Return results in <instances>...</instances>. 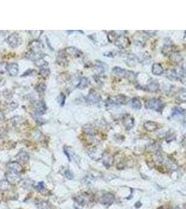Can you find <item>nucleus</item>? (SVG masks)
Masks as SVG:
<instances>
[{
	"instance_id": "nucleus-1",
	"label": "nucleus",
	"mask_w": 186,
	"mask_h": 209,
	"mask_svg": "<svg viewBox=\"0 0 186 209\" xmlns=\"http://www.w3.org/2000/svg\"><path fill=\"white\" fill-rule=\"evenodd\" d=\"M164 104L162 102L160 99L151 98L146 102V107L148 109H153V110L160 111L161 112L164 108Z\"/></svg>"
},
{
	"instance_id": "nucleus-2",
	"label": "nucleus",
	"mask_w": 186,
	"mask_h": 209,
	"mask_svg": "<svg viewBox=\"0 0 186 209\" xmlns=\"http://www.w3.org/2000/svg\"><path fill=\"white\" fill-rule=\"evenodd\" d=\"M74 199L76 202H77L79 205L86 206L90 202L93 201V197L91 194L87 192H83L81 194H79L74 197Z\"/></svg>"
},
{
	"instance_id": "nucleus-3",
	"label": "nucleus",
	"mask_w": 186,
	"mask_h": 209,
	"mask_svg": "<svg viewBox=\"0 0 186 209\" xmlns=\"http://www.w3.org/2000/svg\"><path fill=\"white\" fill-rule=\"evenodd\" d=\"M115 44L118 48L121 49H125L129 47L130 45V41L127 36H124V35H121V36H118L116 38V41H115Z\"/></svg>"
},
{
	"instance_id": "nucleus-4",
	"label": "nucleus",
	"mask_w": 186,
	"mask_h": 209,
	"mask_svg": "<svg viewBox=\"0 0 186 209\" xmlns=\"http://www.w3.org/2000/svg\"><path fill=\"white\" fill-rule=\"evenodd\" d=\"M5 176H6V181L11 184H15L20 181V174L16 173L13 171L8 170L5 174Z\"/></svg>"
},
{
	"instance_id": "nucleus-5",
	"label": "nucleus",
	"mask_w": 186,
	"mask_h": 209,
	"mask_svg": "<svg viewBox=\"0 0 186 209\" xmlns=\"http://www.w3.org/2000/svg\"><path fill=\"white\" fill-rule=\"evenodd\" d=\"M115 201L114 195L111 193H106L104 195H102L100 199V202L102 204L105 206H110L114 203Z\"/></svg>"
},
{
	"instance_id": "nucleus-6",
	"label": "nucleus",
	"mask_w": 186,
	"mask_h": 209,
	"mask_svg": "<svg viewBox=\"0 0 186 209\" xmlns=\"http://www.w3.org/2000/svg\"><path fill=\"white\" fill-rule=\"evenodd\" d=\"M7 41L10 46L13 47V48H16L20 43V38L17 34H13L8 38Z\"/></svg>"
},
{
	"instance_id": "nucleus-7",
	"label": "nucleus",
	"mask_w": 186,
	"mask_h": 209,
	"mask_svg": "<svg viewBox=\"0 0 186 209\" xmlns=\"http://www.w3.org/2000/svg\"><path fill=\"white\" fill-rule=\"evenodd\" d=\"M7 168L8 170L13 171L16 173L20 174L22 171V167L18 162H11L7 165Z\"/></svg>"
},
{
	"instance_id": "nucleus-8",
	"label": "nucleus",
	"mask_w": 186,
	"mask_h": 209,
	"mask_svg": "<svg viewBox=\"0 0 186 209\" xmlns=\"http://www.w3.org/2000/svg\"><path fill=\"white\" fill-rule=\"evenodd\" d=\"M123 123H124L126 130H130L134 125V120L133 117H132L130 115H126L124 119H123Z\"/></svg>"
},
{
	"instance_id": "nucleus-9",
	"label": "nucleus",
	"mask_w": 186,
	"mask_h": 209,
	"mask_svg": "<svg viewBox=\"0 0 186 209\" xmlns=\"http://www.w3.org/2000/svg\"><path fill=\"white\" fill-rule=\"evenodd\" d=\"M144 127L147 131L153 132L155 130H157L158 128H159V125H158L157 123H156V122L155 121H148L144 123Z\"/></svg>"
},
{
	"instance_id": "nucleus-10",
	"label": "nucleus",
	"mask_w": 186,
	"mask_h": 209,
	"mask_svg": "<svg viewBox=\"0 0 186 209\" xmlns=\"http://www.w3.org/2000/svg\"><path fill=\"white\" fill-rule=\"evenodd\" d=\"M102 159H103V163L104 165L107 168H109L113 165L114 164V157L111 155L107 154H104L103 156H102Z\"/></svg>"
},
{
	"instance_id": "nucleus-11",
	"label": "nucleus",
	"mask_w": 186,
	"mask_h": 209,
	"mask_svg": "<svg viewBox=\"0 0 186 209\" xmlns=\"http://www.w3.org/2000/svg\"><path fill=\"white\" fill-rule=\"evenodd\" d=\"M6 71H8V73L11 76H16L18 73V65L15 63H12V64H8L7 69Z\"/></svg>"
},
{
	"instance_id": "nucleus-12",
	"label": "nucleus",
	"mask_w": 186,
	"mask_h": 209,
	"mask_svg": "<svg viewBox=\"0 0 186 209\" xmlns=\"http://www.w3.org/2000/svg\"><path fill=\"white\" fill-rule=\"evenodd\" d=\"M100 100V96L95 92H90L86 97V101L88 102H90V103H97Z\"/></svg>"
},
{
	"instance_id": "nucleus-13",
	"label": "nucleus",
	"mask_w": 186,
	"mask_h": 209,
	"mask_svg": "<svg viewBox=\"0 0 186 209\" xmlns=\"http://www.w3.org/2000/svg\"><path fill=\"white\" fill-rule=\"evenodd\" d=\"M152 73L155 75H161L164 73V69L160 64L155 63L152 66Z\"/></svg>"
},
{
	"instance_id": "nucleus-14",
	"label": "nucleus",
	"mask_w": 186,
	"mask_h": 209,
	"mask_svg": "<svg viewBox=\"0 0 186 209\" xmlns=\"http://www.w3.org/2000/svg\"><path fill=\"white\" fill-rule=\"evenodd\" d=\"M16 158L18 160V162H20V163H23L25 164L27 163V161L29 160V154L25 151H20V153H18V155L16 156Z\"/></svg>"
},
{
	"instance_id": "nucleus-15",
	"label": "nucleus",
	"mask_w": 186,
	"mask_h": 209,
	"mask_svg": "<svg viewBox=\"0 0 186 209\" xmlns=\"http://www.w3.org/2000/svg\"><path fill=\"white\" fill-rule=\"evenodd\" d=\"M20 185L22 188L25 190H31L34 186V182L30 179H22L20 181Z\"/></svg>"
},
{
	"instance_id": "nucleus-16",
	"label": "nucleus",
	"mask_w": 186,
	"mask_h": 209,
	"mask_svg": "<svg viewBox=\"0 0 186 209\" xmlns=\"http://www.w3.org/2000/svg\"><path fill=\"white\" fill-rule=\"evenodd\" d=\"M166 167H167L168 170H170L171 171H176L178 169V165H177L176 162L174 160L171 159V158H169L166 159Z\"/></svg>"
},
{
	"instance_id": "nucleus-17",
	"label": "nucleus",
	"mask_w": 186,
	"mask_h": 209,
	"mask_svg": "<svg viewBox=\"0 0 186 209\" xmlns=\"http://www.w3.org/2000/svg\"><path fill=\"white\" fill-rule=\"evenodd\" d=\"M160 89V84L159 83L157 82L153 81V82H151L147 84L146 86V90L150 92H157Z\"/></svg>"
},
{
	"instance_id": "nucleus-18",
	"label": "nucleus",
	"mask_w": 186,
	"mask_h": 209,
	"mask_svg": "<svg viewBox=\"0 0 186 209\" xmlns=\"http://www.w3.org/2000/svg\"><path fill=\"white\" fill-rule=\"evenodd\" d=\"M169 57L170 60H171L173 62L176 63V64H178V63L181 62L182 59H183L182 56L180 55V54L178 53V52H171Z\"/></svg>"
},
{
	"instance_id": "nucleus-19",
	"label": "nucleus",
	"mask_w": 186,
	"mask_h": 209,
	"mask_svg": "<svg viewBox=\"0 0 186 209\" xmlns=\"http://www.w3.org/2000/svg\"><path fill=\"white\" fill-rule=\"evenodd\" d=\"M46 105L43 102H40L39 104L37 105L36 108V110H35V113L37 116H41V115L43 114L46 111Z\"/></svg>"
},
{
	"instance_id": "nucleus-20",
	"label": "nucleus",
	"mask_w": 186,
	"mask_h": 209,
	"mask_svg": "<svg viewBox=\"0 0 186 209\" xmlns=\"http://www.w3.org/2000/svg\"><path fill=\"white\" fill-rule=\"evenodd\" d=\"M132 107L133 109H137V110H139L142 107V103L140 99L137 97H134L132 99Z\"/></svg>"
},
{
	"instance_id": "nucleus-21",
	"label": "nucleus",
	"mask_w": 186,
	"mask_h": 209,
	"mask_svg": "<svg viewBox=\"0 0 186 209\" xmlns=\"http://www.w3.org/2000/svg\"><path fill=\"white\" fill-rule=\"evenodd\" d=\"M139 62V59L136 56L134 55H130L127 56L126 59V63L129 66H134Z\"/></svg>"
},
{
	"instance_id": "nucleus-22",
	"label": "nucleus",
	"mask_w": 186,
	"mask_h": 209,
	"mask_svg": "<svg viewBox=\"0 0 186 209\" xmlns=\"http://www.w3.org/2000/svg\"><path fill=\"white\" fill-rule=\"evenodd\" d=\"M128 102L127 97L124 95H118L115 98V104L126 105Z\"/></svg>"
},
{
	"instance_id": "nucleus-23",
	"label": "nucleus",
	"mask_w": 186,
	"mask_h": 209,
	"mask_svg": "<svg viewBox=\"0 0 186 209\" xmlns=\"http://www.w3.org/2000/svg\"><path fill=\"white\" fill-rule=\"evenodd\" d=\"M11 189V183L6 180L0 181V190L1 191H8Z\"/></svg>"
},
{
	"instance_id": "nucleus-24",
	"label": "nucleus",
	"mask_w": 186,
	"mask_h": 209,
	"mask_svg": "<svg viewBox=\"0 0 186 209\" xmlns=\"http://www.w3.org/2000/svg\"><path fill=\"white\" fill-rule=\"evenodd\" d=\"M113 72L120 77H125L127 75V71L125 70L120 67H114L113 69Z\"/></svg>"
},
{
	"instance_id": "nucleus-25",
	"label": "nucleus",
	"mask_w": 186,
	"mask_h": 209,
	"mask_svg": "<svg viewBox=\"0 0 186 209\" xmlns=\"http://www.w3.org/2000/svg\"><path fill=\"white\" fill-rule=\"evenodd\" d=\"M166 77L168 78V79L171 80H176L178 79V75H177L176 72L174 70H168L166 71Z\"/></svg>"
},
{
	"instance_id": "nucleus-26",
	"label": "nucleus",
	"mask_w": 186,
	"mask_h": 209,
	"mask_svg": "<svg viewBox=\"0 0 186 209\" xmlns=\"http://www.w3.org/2000/svg\"><path fill=\"white\" fill-rule=\"evenodd\" d=\"M66 51L68 52L69 55L74 56V57H79V56H81V54H82L81 52H80L78 49L75 48H72V47L67 48V50H66Z\"/></svg>"
},
{
	"instance_id": "nucleus-27",
	"label": "nucleus",
	"mask_w": 186,
	"mask_h": 209,
	"mask_svg": "<svg viewBox=\"0 0 186 209\" xmlns=\"http://www.w3.org/2000/svg\"><path fill=\"white\" fill-rule=\"evenodd\" d=\"M165 140L167 143L176 140V134L172 131H168L165 135Z\"/></svg>"
},
{
	"instance_id": "nucleus-28",
	"label": "nucleus",
	"mask_w": 186,
	"mask_h": 209,
	"mask_svg": "<svg viewBox=\"0 0 186 209\" xmlns=\"http://www.w3.org/2000/svg\"><path fill=\"white\" fill-rule=\"evenodd\" d=\"M172 50H173L172 45L171 44H166L163 47L162 50V52L164 55H170L172 52Z\"/></svg>"
},
{
	"instance_id": "nucleus-29",
	"label": "nucleus",
	"mask_w": 186,
	"mask_h": 209,
	"mask_svg": "<svg viewBox=\"0 0 186 209\" xmlns=\"http://www.w3.org/2000/svg\"><path fill=\"white\" fill-rule=\"evenodd\" d=\"M186 113L185 109H183V108L175 107L173 109V116H183Z\"/></svg>"
},
{
	"instance_id": "nucleus-30",
	"label": "nucleus",
	"mask_w": 186,
	"mask_h": 209,
	"mask_svg": "<svg viewBox=\"0 0 186 209\" xmlns=\"http://www.w3.org/2000/svg\"><path fill=\"white\" fill-rule=\"evenodd\" d=\"M65 154H66V156H67V157H68L69 160H72H72H76V161L77 162L78 156H76L75 153H73L72 151H69V149H65Z\"/></svg>"
},
{
	"instance_id": "nucleus-31",
	"label": "nucleus",
	"mask_w": 186,
	"mask_h": 209,
	"mask_svg": "<svg viewBox=\"0 0 186 209\" xmlns=\"http://www.w3.org/2000/svg\"><path fill=\"white\" fill-rule=\"evenodd\" d=\"M94 181H95V179H94V177L92 175L86 176L83 180V183L87 185H92L93 184Z\"/></svg>"
},
{
	"instance_id": "nucleus-32",
	"label": "nucleus",
	"mask_w": 186,
	"mask_h": 209,
	"mask_svg": "<svg viewBox=\"0 0 186 209\" xmlns=\"http://www.w3.org/2000/svg\"><path fill=\"white\" fill-rule=\"evenodd\" d=\"M88 80L86 78H81L80 80L79 85H78V88L79 89H85L88 87Z\"/></svg>"
},
{
	"instance_id": "nucleus-33",
	"label": "nucleus",
	"mask_w": 186,
	"mask_h": 209,
	"mask_svg": "<svg viewBox=\"0 0 186 209\" xmlns=\"http://www.w3.org/2000/svg\"><path fill=\"white\" fill-rule=\"evenodd\" d=\"M155 159L157 163H162L164 158H163L162 154V153L160 151H157L155 153Z\"/></svg>"
},
{
	"instance_id": "nucleus-34",
	"label": "nucleus",
	"mask_w": 186,
	"mask_h": 209,
	"mask_svg": "<svg viewBox=\"0 0 186 209\" xmlns=\"http://www.w3.org/2000/svg\"><path fill=\"white\" fill-rule=\"evenodd\" d=\"M107 38L110 43H113V42L116 41V38H117L116 32H114V31H110L107 35Z\"/></svg>"
},
{
	"instance_id": "nucleus-35",
	"label": "nucleus",
	"mask_w": 186,
	"mask_h": 209,
	"mask_svg": "<svg viewBox=\"0 0 186 209\" xmlns=\"http://www.w3.org/2000/svg\"><path fill=\"white\" fill-rule=\"evenodd\" d=\"M35 188L41 193H43V191L46 190V188H45V185L43 183V182H39L35 186Z\"/></svg>"
},
{
	"instance_id": "nucleus-36",
	"label": "nucleus",
	"mask_w": 186,
	"mask_h": 209,
	"mask_svg": "<svg viewBox=\"0 0 186 209\" xmlns=\"http://www.w3.org/2000/svg\"><path fill=\"white\" fill-rule=\"evenodd\" d=\"M65 99L66 97L63 93H61L60 95L59 96V97L57 98V102H58V103L60 106L64 105V104H65Z\"/></svg>"
},
{
	"instance_id": "nucleus-37",
	"label": "nucleus",
	"mask_w": 186,
	"mask_h": 209,
	"mask_svg": "<svg viewBox=\"0 0 186 209\" xmlns=\"http://www.w3.org/2000/svg\"><path fill=\"white\" fill-rule=\"evenodd\" d=\"M84 130L85 132H86L87 134L90 135H94V129L91 125H86L84 127Z\"/></svg>"
},
{
	"instance_id": "nucleus-38",
	"label": "nucleus",
	"mask_w": 186,
	"mask_h": 209,
	"mask_svg": "<svg viewBox=\"0 0 186 209\" xmlns=\"http://www.w3.org/2000/svg\"><path fill=\"white\" fill-rule=\"evenodd\" d=\"M39 74L41 75V76L46 78V77H48V75H49L50 70L48 69H41L39 71Z\"/></svg>"
},
{
	"instance_id": "nucleus-39",
	"label": "nucleus",
	"mask_w": 186,
	"mask_h": 209,
	"mask_svg": "<svg viewBox=\"0 0 186 209\" xmlns=\"http://www.w3.org/2000/svg\"><path fill=\"white\" fill-rule=\"evenodd\" d=\"M179 99L181 102H186V91H182L179 94Z\"/></svg>"
},
{
	"instance_id": "nucleus-40",
	"label": "nucleus",
	"mask_w": 186,
	"mask_h": 209,
	"mask_svg": "<svg viewBox=\"0 0 186 209\" xmlns=\"http://www.w3.org/2000/svg\"><path fill=\"white\" fill-rule=\"evenodd\" d=\"M38 209H50V206L47 202H42V203H39Z\"/></svg>"
},
{
	"instance_id": "nucleus-41",
	"label": "nucleus",
	"mask_w": 186,
	"mask_h": 209,
	"mask_svg": "<svg viewBox=\"0 0 186 209\" xmlns=\"http://www.w3.org/2000/svg\"><path fill=\"white\" fill-rule=\"evenodd\" d=\"M65 176L69 180H72V179H74V175H73L72 172L69 170L65 171Z\"/></svg>"
},
{
	"instance_id": "nucleus-42",
	"label": "nucleus",
	"mask_w": 186,
	"mask_h": 209,
	"mask_svg": "<svg viewBox=\"0 0 186 209\" xmlns=\"http://www.w3.org/2000/svg\"><path fill=\"white\" fill-rule=\"evenodd\" d=\"M45 89H46V85H45L44 84H40L39 86L37 87L36 89H37L38 91L40 92V93H43L45 91Z\"/></svg>"
},
{
	"instance_id": "nucleus-43",
	"label": "nucleus",
	"mask_w": 186,
	"mask_h": 209,
	"mask_svg": "<svg viewBox=\"0 0 186 209\" xmlns=\"http://www.w3.org/2000/svg\"><path fill=\"white\" fill-rule=\"evenodd\" d=\"M35 62V64H36V66H41L44 65L45 62H45V61L43 60V59H39V60L35 61V62Z\"/></svg>"
},
{
	"instance_id": "nucleus-44",
	"label": "nucleus",
	"mask_w": 186,
	"mask_h": 209,
	"mask_svg": "<svg viewBox=\"0 0 186 209\" xmlns=\"http://www.w3.org/2000/svg\"><path fill=\"white\" fill-rule=\"evenodd\" d=\"M180 80L183 84L186 85V73H183L182 75L180 76Z\"/></svg>"
},
{
	"instance_id": "nucleus-45",
	"label": "nucleus",
	"mask_w": 186,
	"mask_h": 209,
	"mask_svg": "<svg viewBox=\"0 0 186 209\" xmlns=\"http://www.w3.org/2000/svg\"><path fill=\"white\" fill-rule=\"evenodd\" d=\"M5 64L4 63H1V64H0V73H2V71H1V70H3V72H4V71L7 69V65H5Z\"/></svg>"
},
{
	"instance_id": "nucleus-46",
	"label": "nucleus",
	"mask_w": 186,
	"mask_h": 209,
	"mask_svg": "<svg viewBox=\"0 0 186 209\" xmlns=\"http://www.w3.org/2000/svg\"><path fill=\"white\" fill-rule=\"evenodd\" d=\"M182 69L183 73H186V62L184 63L182 66Z\"/></svg>"
},
{
	"instance_id": "nucleus-47",
	"label": "nucleus",
	"mask_w": 186,
	"mask_h": 209,
	"mask_svg": "<svg viewBox=\"0 0 186 209\" xmlns=\"http://www.w3.org/2000/svg\"><path fill=\"white\" fill-rule=\"evenodd\" d=\"M141 205H142L141 203V202H139V201H138V202H137L136 203H135V207H136V208H139V207L141 206Z\"/></svg>"
},
{
	"instance_id": "nucleus-48",
	"label": "nucleus",
	"mask_w": 186,
	"mask_h": 209,
	"mask_svg": "<svg viewBox=\"0 0 186 209\" xmlns=\"http://www.w3.org/2000/svg\"><path fill=\"white\" fill-rule=\"evenodd\" d=\"M4 118V114H3V113L1 112V111H0V121H2Z\"/></svg>"
},
{
	"instance_id": "nucleus-49",
	"label": "nucleus",
	"mask_w": 186,
	"mask_h": 209,
	"mask_svg": "<svg viewBox=\"0 0 186 209\" xmlns=\"http://www.w3.org/2000/svg\"><path fill=\"white\" fill-rule=\"evenodd\" d=\"M183 126L186 128V121H183Z\"/></svg>"
},
{
	"instance_id": "nucleus-50",
	"label": "nucleus",
	"mask_w": 186,
	"mask_h": 209,
	"mask_svg": "<svg viewBox=\"0 0 186 209\" xmlns=\"http://www.w3.org/2000/svg\"><path fill=\"white\" fill-rule=\"evenodd\" d=\"M172 209H180V208H179L178 206H176V207H175V208H172Z\"/></svg>"
},
{
	"instance_id": "nucleus-51",
	"label": "nucleus",
	"mask_w": 186,
	"mask_h": 209,
	"mask_svg": "<svg viewBox=\"0 0 186 209\" xmlns=\"http://www.w3.org/2000/svg\"><path fill=\"white\" fill-rule=\"evenodd\" d=\"M183 207H184V208H185V209H186V203H185V204H184V206H183Z\"/></svg>"
},
{
	"instance_id": "nucleus-52",
	"label": "nucleus",
	"mask_w": 186,
	"mask_h": 209,
	"mask_svg": "<svg viewBox=\"0 0 186 209\" xmlns=\"http://www.w3.org/2000/svg\"><path fill=\"white\" fill-rule=\"evenodd\" d=\"M1 141H2V139H1V137H0V143H1Z\"/></svg>"
},
{
	"instance_id": "nucleus-53",
	"label": "nucleus",
	"mask_w": 186,
	"mask_h": 209,
	"mask_svg": "<svg viewBox=\"0 0 186 209\" xmlns=\"http://www.w3.org/2000/svg\"><path fill=\"white\" fill-rule=\"evenodd\" d=\"M185 171L186 172V166H185Z\"/></svg>"
},
{
	"instance_id": "nucleus-54",
	"label": "nucleus",
	"mask_w": 186,
	"mask_h": 209,
	"mask_svg": "<svg viewBox=\"0 0 186 209\" xmlns=\"http://www.w3.org/2000/svg\"><path fill=\"white\" fill-rule=\"evenodd\" d=\"M0 82H1V79H0Z\"/></svg>"
},
{
	"instance_id": "nucleus-55",
	"label": "nucleus",
	"mask_w": 186,
	"mask_h": 209,
	"mask_svg": "<svg viewBox=\"0 0 186 209\" xmlns=\"http://www.w3.org/2000/svg\"><path fill=\"white\" fill-rule=\"evenodd\" d=\"M77 209H79V208H77Z\"/></svg>"
}]
</instances>
